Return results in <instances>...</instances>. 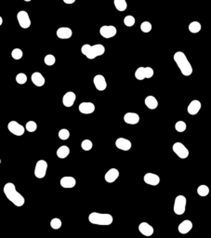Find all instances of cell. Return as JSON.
I'll list each match as a JSON object with an SVG mask.
<instances>
[{
  "label": "cell",
  "mask_w": 211,
  "mask_h": 238,
  "mask_svg": "<svg viewBox=\"0 0 211 238\" xmlns=\"http://www.w3.org/2000/svg\"><path fill=\"white\" fill-rule=\"evenodd\" d=\"M7 129L10 133H12L13 135H16V136H22L24 134V131H25L24 126L16 121H10V123H8L7 124Z\"/></svg>",
  "instance_id": "10"
},
{
  "label": "cell",
  "mask_w": 211,
  "mask_h": 238,
  "mask_svg": "<svg viewBox=\"0 0 211 238\" xmlns=\"http://www.w3.org/2000/svg\"><path fill=\"white\" fill-rule=\"evenodd\" d=\"M92 147H93V143H92L90 140H84L81 142V148L84 151H90Z\"/></svg>",
  "instance_id": "32"
},
{
  "label": "cell",
  "mask_w": 211,
  "mask_h": 238,
  "mask_svg": "<svg viewBox=\"0 0 211 238\" xmlns=\"http://www.w3.org/2000/svg\"><path fill=\"white\" fill-rule=\"evenodd\" d=\"M25 2H30V1H32V0H24Z\"/></svg>",
  "instance_id": "42"
},
{
  "label": "cell",
  "mask_w": 211,
  "mask_h": 238,
  "mask_svg": "<svg viewBox=\"0 0 211 238\" xmlns=\"http://www.w3.org/2000/svg\"><path fill=\"white\" fill-rule=\"evenodd\" d=\"M56 33L60 39H69L73 35V32L69 27H61L57 30Z\"/></svg>",
  "instance_id": "23"
},
{
  "label": "cell",
  "mask_w": 211,
  "mask_h": 238,
  "mask_svg": "<svg viewBox=\"0 0 211 238\" xmlns=\"http://www.w3.org/2000/svg\"><path fill=\"white\" fill-rule=\"evenodd\" d=\"M3 191L7 198L11 203H13L16 207H22L24 205V203H25L24 197L16 190V187L12 182L6 183Z\"/></svg>",
  "instance_id": "1"
},
{
  "label": "cell",
  "mask_w": 211,
  "mask_h": 238,
  "mask_svg": "<svg viewBox=\"0 0 211 238\" xmlns=\"http://www.w3.org/2000/svg\"><path fill=\"white\" fill-rule=\"evenodd\" d=\"M44 62H45L46 65H48V66H52L56 62V58H55V56H53L51 54H48V55H47L45 57Z\"/></svg>",
  "instance_id": "36"
},
{
  "label": "cell",
  "mask_w": 211,
  "mask_h": 238,
  "mask_svg": "<svg viewBox=\"0 0 211 238\" xmlns=\"http://www.w3.org/2000/svg\"><path fill=\"white\" fill-rule=\"evenodd\" d=\"M88 222L95 225H111L114 222V218L111 214L92 212L88 216Z\"/></svg>",
  "instance_id": "4"
},
{
  "label": "cell",
  "mask_w": 211,
  "mask_h": 238,
  "mask_svg": "<svg viewBox=\"0 0 211 238\" xmlns=\"http://www.w3.org/2000/svg\"><path fill=\"white\" fill-rule=\"evenodd\" d=\"M118 177H119V171H118V169H116V168L109 169L104 175V178L108 183L114 182L118 178Z\"/></svg>",
  "instance_id": "18"
},
{
  "label": "cell",
  "mask_w": 211,
  "mask_h": 238,
  "mask_svg": "<svg viewBox=\"0 0 211 238\" xmlns=\"http://www.w3.org/2000/svg\"><path fill=\"white\" fill-rule=\"evenodd\" d=\"M143 181L148 185L156 186L160 183V178L158 175L154 173H146L144 175V178H143Z\"/></svg>",
  "instance_id": "15"
},
{
  "label": "cell",
  "mask_w": 211,
  "mask_h": 238,
  "mask_svg": "<svg viewBox=\"0 0 211 238\" xmlns=\"http://www.w3.org/2000/svg\"><path fill=\"white\" fill-rule=\"evenodd\" d=\"M139 231L141 234L145 236H151L154 234V228L147 222H141L139 225Z\"/></svg>",
  "instance_id": "22"
},
{
  "label": "cell",
  "mask_w": 211,
  "mask_h": 238,
  "mask_svg": "<svg viewBox=\"0 0 211 238\" xmlns=\"http://www.w3.org/2000/svg\"><path fill=\"white\" fill-rule=\"evenodd\" d=\"M172 149L175 154L181 159H185L189 156V150L180 141L175 142L172 146Z\"/></svg>",
  "instance_id": "7"
},
{
  "label": "cell",
  "mask_w": 211,
  "mask_h": 238,
  "mask_svg": "<svg viewBox=\"0 0 211 238\" xmlns=\"http://www.w3.org/2000/svg\"><path fill=\"white\" fill-rule=\"evenodd\" d=\"M69 154H70V149L68 146H66V145H62L57 150V156L61 159L66 158L69 155Z\"/></svg>",
  "instance_id": "26"
},
{
  "label": "cell",
  "mask_w": 211,
  "mask_h": 238,
  "mask_svg": "<svg viewBox=\"0 0 211 238\" xmlns=\"http://www.w3.org/2000/svg\"><path fill=\"white\" fill-rule=\"evenodd\" d=\"M25 129L28 132H35L37 129V125L35 121H29L26 123V126H25Z\"/></svg>",
  "instance_id": "38"
},
{
  "label": "cell",
  "mask_w": 211,
  "mask_h": 238,
  "mask_svg": "<svg viewBox=\"0 0 211 238\" xmlns=\"http://www.w3.org/2000/svg\"><path fill=\"white\" fill-rule=\"evenodd\" d=\"M77 100V95L73 91H68L63 95L62 98V103L65 107H72Z\"/></svg>",
  "instance_id": "14"
},
{
  "label": "cell",
  "mask_w": 211,
  "mask_h": 238,
  "mask_svg": "<svg viewBox=\"0 0 211 238\" xmlns=\"http://www.w3.org/2000/svg\"><path fill=\"white\" fill-rule=\"evenodd\" d=\"M16 82L20 84V85H23L27 82V76L25 74L23 73H20L16 75Z\"/></svg>",
  "instance_id": "35"
},
{
  "label": "cell",
  "mask_w": 211,
  "mask_h": 238,
  "mask_svg": "<svg viewBox=\"0 0 211 238\" xmlns=\"http://www.w3.org/2000/svg\"><path fill=\"white\" fill-rule=\"evenodd\" d=\"M124 121L129 125H136L140 122V115L136 113H126L124 115Z\"/></svg>",
  "instance_id": "19"
},
{
  "label": "cell",
  "mask_w": 211,
  "mask_h": 238,
  "mask_svg": "<svg viewBox=\"0 0 211 238\" xmlns=\"http://www.w3.org/2000/svg\"><path fill=\"white\" fill-rule=\"evenodd\" d=\"M79 112L84 115H90L95 111V105L94 103H90V101H84L79 104Z\"/></svg>",
  "instance_id": "13"
},
{
  "label": "cell",
  "mask_w": 211,
  "mask_h": 238,
  "mask_svg": "<svg viewBox=\"0 0 211 238\" xmlns=\"http://www.w3.org/2000/svg\"><path fill=\"white\" fill-rule=\"evenodd\" d=\"M81 52L88 60H93L97 57L103 55L105 53V48L102 44H96L94 46H90L89 44H85L81 48Z\"/></svg>",
  "instance_id": "3"
},
{
  "label": "cell",
  "mask_w": 211,
  "mask_h": 238,
  "mask_svg": "<svg viewBox=\"0 0 211 238\" xmlns=\"http://www.w3.org/2000/svg\"><path fill=\"white\" fill-rule=\"evenodd\" d=\"M58 135H59V138H60L62 141H66V140H68L70 137V131L66 129H62L59 131Z\"/></svg>",
  "instance_id": "30"
},
{
  "label": "cell",
  "mask_w": 211,
  "mask_h": 238,
  "mask_svg": "<svg viewBox=\"0 0 211 238\" xmlns=\"http://www.w3.org/2000/svg\"><path fill=\"white\" fill-rule=\"evenodd\" d=\"M197 193L200 195V196H207L209 193V188L208 186L207 185H200L197 188Z\"/></svg>",
  "instance_id": "29"
},
{
  "label": "cell",
  "mask_w": 211,
  "mask_h": 238,
  "mask_svg": "<svg viewBox=\"0 0 211 238\" xmlns=\"http://www.w3.org/2000/svg\"><path fill=\"white\" fill-rule=\"evenodd\" d=\"M192 229V222L189 219H185L183 222L179 225L178 227V231L182 234H188L191 230Z\"/></svg>",
  "instance_id": "24"
},
{
  "label": "cell",
  "mask_w": 211,
  "mask_h": 238,
  "mask_svg": "<svg viewBox=\"0 0 211 238\" xmlns=\"http://www.w3.org/2000/svg\"><path fill=\"white\" fill-rule=\"evenodd\" d=\"M93 83H94V86L99 91H103L107 88V82L105 80V77L102 74L95 75L93 78Z\"/></svg>",
  "instance_id": "12"
},
{
  "label": "cell",
  "mask_w": 211,
  "mask_h": 238,
  "mask_svg": "<svg viewBox=\"0 0 211 238\" xmlns=\"http://www.w3.org/2000/svg\"><path fill=\"white\" fill-rule=\"evenodd\" d=\"M135 22H136V20H135V18L131 15L126 16L124 18V23H125L126 26H128V27L133 26V25L135 24Z\"/></svg>",
  "instance_id": "31"
},
{
  "label": "cell",
  "mask_w": 211,
  "mask_h": 238,
  "mask_svg": "<svg viewBox=\"0 0 211 238\" xmlns=\"http://www.w3.org/2000/svg\"><path fill=\"white\" fill-rule=\"evenodd\" d=\"M0 164H1V159H0Z\"/></svg>",
  "instance_id": "43"
},
{
  "label": "cell",
  "mask_w": 211,
  "mask_h": 238,
  "mask_svg": "<svg viewBox=\"0 0 211 238\" xmlns=\"http://www.w3.org/2000/svg\"><path fill=\"white\" fill-rule=\"evenodd\" d=\"M17 20L20 24V26L23 29H27L31 26V20L29 14L25 10H21L17 14Z\"/></svg>",
  "instance_id": "8"
},
{
  "label": "cell",
  "mask_w": 211,
  "mask_h": 238,
  "mask_svg": "<svg viewBox=\"0 0 211 238\" xmlns=\"http://www.w3.org/2000/svg\"><path fill=\"white\" fill-rule=\"evenodd\" d=\"M2 23H3V19H2V17L0 16V26L2 25Z\"/></svg>",
  "instance_id": "41"
},
{
  "label": "cell",
  "mask_w": 211,
  "mask_h": 238,
  "mask_svg": "<svg viewBox=\"0 0 211 238\" xmlns=\"http://www.w3.org/2000/svg\"><path fill=\"white\" fill-rule=\"evenodd\" d=\"M187 129V125L183 121H178L175 124V129L178 132H183Z\"/></svg>",
  "instance_id": "33"
},
{
  "label": "cell",
  "mask_w": 211,
  "mask_h": 238,
  "mask_svg": "<svg viewBox=\"0 0 211 238\" xmlns=\"http://www.w3.org/2000/svg\"><path fill=\"white\" fill-rule=\"evenodd\" d=\"M174 61L184 76H189L192 74V67L188 59L182 51H177L174 54Z\"/></svg>",
  "instance_id": "2"
},
{
  "label": "cell",
  "mask_w": 211,
  "mask_h": 238,
  "mask_svg": "<svg viewBox=\"0 0 211 238\" xmlns=\"http://www.w3.org/2000/svg\"><path fill=\"white\" fill-rule=\"evenodd\" d=\"M62 220L58 218H54L51 219V222H50V226H51L52 229L54 230H58V229H60L62 227Z\"/></svg>",
  "instance_id": "34"
},
{
  "label": "cell",
  "mask_w": 211,
  "mask_h": 238,
  "mask_svg": "<svg viewBox=\"0 0 211 238\" xmlns=\"http://www.w3.org/2000/svg\"><path fill=\"white\" fill-rule=\"evenodd\" d=\"M201 107H202V104H201L200 101L198 100H193L191 101L190 104L188 105L187 112L191 115H197L199 113Z\"/></svg>",
  "instance_id": "17"
},
{
  "label": "cell",
  "mask_w": 211,
  "mask_h": 238,
  "mask_svg": "<svg viewBox=\"0 0 211 238\" xmlns=\"http://www.w3.org/2000/svg\"><path fill=\"white\" fill-rule=\"evenodd\" d=\"M154 69L152 67H139L135 72V77L138 80L152 78L154 76Z\"/></svg>",
  "instance_id": "6"
},
{
  "label": "cell",
  "mask_w": 211,
  "mask_h": 238,
  "mask_svg": "<svg viewBox=\"0 0 211 238\" xmlns=\"http://www.w3.org/2000/svg\"><path fill=\"white\" fill-rule=\"evenodd\" d=\"M48 163L45 160H39L35 167V176L37 178H43L47 174Z\"/></svg>",
  "instance_id": "9"
},
{
  "label": "cell",
  "mask_w": 211,
  "mask_h": 238,
  "mask_svg": "<svg viewBox=\"0 0 211 238\" xmlns=\"http://www.w3.org/2000/svg\"><path fill=\"white\" fill-rule=\"evenodd\" d=\"M23 56V52L21 48H14L11 52V57L14 59V60H20L22 59Z\"/></svg>",
  "instance_id": "37"
},
{
  "label": "cell",
  "mask_w": 211,
  "mask_h": 238,
  "mask_svg": "<svg viewBox=\"0 0 211 238\" xmlns=\"http://www.w3.org/2000/svg\"><path fill=\"white\" fill-rule=\"evenodd\" d=\"M201 23L198 22H192L189 24V31L192 33H197L201 31Z\"/></svg>",
  "instance_id": "28"
},
{
  "label": "cell",
  "mask_w": 211,
  "mask_h": 238,
  "mask_svg": "<svg viewBox=\"0 0 211 238\" xmlns=\"http://www.w3.org/2000/svg\"><path fill=\"white\" fill-rule=\"evenodd\" d=\"M144 103L150 110H155L158 107V100L155 99V97L151 96V95L145 98Z\"/></svg>",
  "instance_id": "25"
},
{
  "label": "cell",
  "mask_w": 211,
  "mask_h": 238,
  "mask_svg": "<svg viewBox=\"0 0 211 238\" xmlns=\"http://www.w3.org/2000/svg\"><path fill=\"white\" fill-rule=\"evenodd\" d=\"M152 27L153 26H152L151 22H143L140 24V30L143 33H150L152 31Z\"/></svg>",
  "instance_id": "39"
},
{
  "label": "cell",
  "mask_w": 211,
  "mask_h": 238,
  "mask_svg": "<svg viewBox=\"0 0 211 238\" xmlns=\"http://www.w3.org/2000/svg\"><path fill=\"white\" fill-rule=\"evenodd\" d=\"M63 2L65 4H68V5H71V4H74L75 2V0H63Z\"/></svg>",
  "instance_id": "40"
},
{
  "label": "cell",
  "mask_w": 211,
  "mask_h": 238,
  "mask_svg": "<svg viewBox=\"0 0 211 238\" xmlns=\"http://www.w3.org/2000/svg\"><path fill=\"white\" fill-rule=\"evenodd\" d=\"M115 146L122 151H129L131 149L132 144L129 140L125 138H118L115 141Z\"/></svg>",
  "instance_id": "16"
},
{
  "label": "cell",
  "mask_w": 211,
  "mask_h": 238,
  "mask_svg": "<svg viewBox=\"0 0 211 238\" xmlns=\"http://www.w3.org/2000/svg\"><path fill=\"white\" fill-rule=\"evenodd\" d=\"M114 4L118 11H125L128 8V3L126 0H114Z\"/></svg>",
  "instance_id": "27"
},
{
  "label": "cell",
  "mask_w": 211,
  "mask_h": 238,
  "mask_svg": "<svg viewBox=\"0 0 211 238\" xmlns=\"http://www.w3.org/2000/svg\"><path fill=\"white\" fill-rule=\"evenodd\" d=\"M61 186L63 187V188H74L77 184V181L74 177H70V176H66V177H62L61 178Z\"/></svg>",
  "instance_id": "20"
},
{
  "label": "cell",
  "mask_w": 211,
  "mask_h": 238,
  "mask_svg": "<svg viewBox=\"0 0 211 238\" xmlns=\"http://www.w3.org/2000/svg\"><path fill=\"white\" fill-rule=\"evenodd\" d=\"M31 80L33 83V85H36V87H42V86H44L45 82H46L45 77L39 72H35V73H33L32 74V76H31Z\"/></svg>",
  "instance_id": "21"
},
{
  "label": "cell",
  "mask_w": 211,
  "mask_h": 238,
  "mask_svg": "<svg viewBox=\"0 0 211 238\" xmlns=\"http://www.w3.org/2000/svg\"><path fill=\"white\" fill-rule=\"evenodd\" d=\"M186 197L183 196V195H178L175 198V202H174V213L176 215H182L185 210H186Z\"/></svg>",
  "instance_id": "5"
},
{
  "label": "cell",
  "mask_w": 211,
  "mask_h": 238,
  "mask_svg": "<svg viewBox=\"0 0 211 238\" xmlns=\"http://www.w3.org/2000/svg\"><path fill=\"white\" fill-rule=\"evenodd\" d=\"M116 33L117 30L114 25H103L100 29V36L104 38H112L116 35Z\"/></svg>",
  "instance_id": "11"
}]
</instances>
